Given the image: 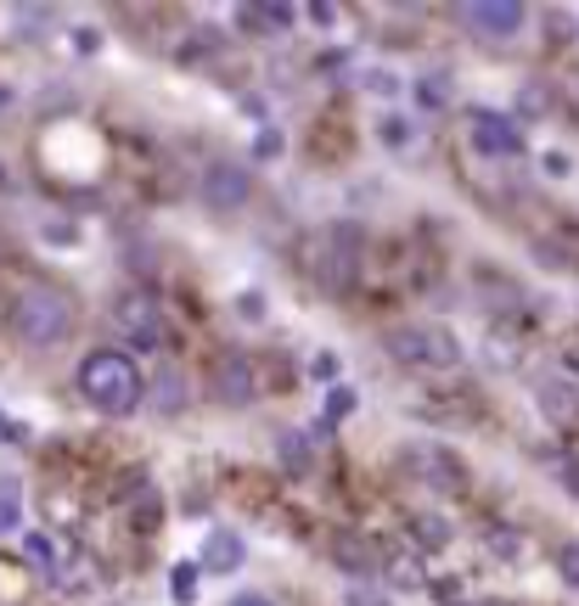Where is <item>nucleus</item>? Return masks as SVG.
Returning a JSON list of instances; mask_svg holds the SVG:
<instances>
[{
    "label": "nucleus",
    "instance_id": "obj_10",
    "mask_svg": "<svg viewBox=\"0 0 579 606\" xmlns=\"http://www.w3.org/2000/svg\"><path fill=\"white\" fill-rule=\"evenodd\" d=\"M253 393H260V382H253L248 354H219L214 359V399L231 404V411H242V404H253Z\"/></svg>",
    "mask_w": 579,
    "mask_h": 606
},
{
    "label": "nucleus",
    "instance_id": "obj_5",
    "mask_svg": "<svg viewBox=\"0 0 579 606\" xmlns=\"http://www.w3.org/2000/svg\"><path fill=\"white\" fill-rule=\"evenodd\" d=\"M405 466H411V478H416V483H428L433 494H456V489L467 483L462 455H456V450H444V444H428V438L405 450Z\"/></svg>",
    "mask_w": 579,
    "mask_h": 606
},
{
    "label": "nucleus",
    "instance_id": "obj_26",
    "mask_svg": "<svg viewBox=\"0 0 579 606\" xmlns=\"http://www.w3.org/2000/svg\"><path fill=\"white\" fill-rule=\"evenodd\" d=\"M540 168H545L552 180H568V175H574V157H568V152H545V157H540Z\"/></svg>",
    "mask_w": 579,
    "mask_h": 606
},
{
    "label": "nucleus",
    "instance_id": "obj_24",
    "mask_svg": "<svg viewBox=\"0 0 579 606\" xmlns=\"http://www.w3.org/2000/svg\"><path fill=\"white\" fill-rule=\"evenodd\" d=\"M557 572H563V584L579 590V545H563V551H557Z\"/></svg>",
    "mask_w": 579,
    "mask_h": 606
},
{
    "label": "nucleus",
    "instance_id": "obj_22",
    "mask_svg": "<svg viewBox=\"0 0 579 606\" xmlns=\"http://www.w3.org/2000/svg\"><path fill=\"white\" fill-rule=\"evenodd\" d=\"M28 561L51 567V561H56V539H46V533H28Z\"/></svg>",
    "mask_w": 579,
    "mask_h": 606
},
{
    "label": "nucleus",
    "instance_id": "obj_34",
    "mask_svg": "<svg viewBox=\"0 0 579 606\" xmlns=\"http://www.w3.org/2000/svg\"><path fill=\"white\" fill-rule=\"evenodd\" d=\"M557 478H563L568 494H579V460H563V466H557Z\"/></svg>",
    "mask_w": 579,
    "mask_h": 606
},
{
    "label": "nucleus",
    "instance_id": "obj_12",
    "mask_svg": "<svg viewBox=\"0 0 579 606\" xmlns=\"http://www.w3.org/2000/svg\"><path fill=\"white\" fill-rule=\"evenodd\" d=\"M242 556H248V545H242V533H231V528H214L209 539H203V572H237L242 567Z\"/></svg>",
    "mask_w": 579,
    "mask_h": 606
},
{
    "label": "nucleus",
    "instance_id": "obj_8",
    "mask_svg": "<svg viewBox=\"0 0 579 606\" xmlns=\"http://www.w3.org/2000/svg\"><path fill=\"white\" fill-rule=\"evenodd\" d=\"M524 7L518 0H467L462 7V23L478 34V40H512V34L524 28Z\"/></svg>",
    "mask_w": 579,
    "mask_h": 606
},
{
    "label": "nucleus",
    "instance_id": "obj_37",
    "mask_svg": "<svg viewBox=\"0 0 579 606\" xmlns=\"http://www.w3.org/2000/svg\"><path fill=\"white\" fill-rule=\"evenodd\" d=\"M484 606H506V601H484Z\"/></svg>",
    "mask_w": 579,
    "mask_h": 606
},
{
    "label": "nucleus",
    "instance_id": "obj_11",
    "mask_svg": "<svg viewBox=\"0 0 579 606\" xmlns=\"http://www.w3.org/2000/svg\"><path fill=\"white\" fill-rule=\"evenodd\" d=\"M327 551H332V561L349 572V579H372V572H377V551H372L366 533H349V528H343V533H332Z\"/></svg>",
    "mask_w": 579,
    "mask_h": 606
},
{
    "label": "nucleus",
    "instance_id": "obj_15",
    "mask_svg": "<svg viewBox=\"0 0 579 606\" xmlns=\"http://www.w3.org/2000/svg\"><path fill=\"white\" fill-rule=\"evenodd\" d=\"M276 455H281V466L293 471V478H310L315 455H310V432L304 427H281L276 432Z\"/></svg>",
    "mask_w": 579,
    "mask_h": 606
},
{
    "label": "nucleus",
    "instance_id": "obj_32",
    "mask_svg": "<svg viewBox=\"0 0 579 606\" xmlns=\"http://www.w3.org/2000/svg\"><path fill=\"white\" fill-rule=\"evenodd\" d=\"M490 551H501V556H518L524 545H518V533H490Z\"/></svg>",
    "mask_w": 579,
    "mask_h": 606
},
{
    "label": "nucleus",
    "instance_id": "obj_25",
    "mask_svg": "<svg viewBox=\"0 0 579 606\" xmlns=\"http://www.w3.org/2000/svg\"><path fill=\"white\" fill-rule=\"evenodd\" d=\"M237 315L242 320H265V292H237Z\"/></svg>",
    "mask_w": 579,
    "mask_h": 606
},
{
    "label": "nucleus",
    "instance_id": "obj_30",
    "mask_svg": "<svg viewBox=\"0 0 579 606\" xmlns=\"http://www.w3.org/2000/svg\"><path fill=\"white\" fill-rule=\"evenodd\" d=\"M310 377L320 382V377H338V354H315L310 359Z\"/></svg>",
    "mask_w": 579,
    "mask_h": 606
},
{
    "label": "nucleus",
    "instance_id": "obj_33",
    "mask_svg": "<svg viewBox=\"0 0 579 606\" xmlns=\"http://www.w3.org/2000/svg\"><path fill=\"white\" fill-rule=\"evenodd\" d=\"M74 236H79V230H74L68 219H56V225H46V242H74Z\"/></svg>",
    "mask_w": 579,
    "mask_h": 606
},
{
    "label": "nucleus",
    "instance_id": "obj_17",
    "mask_svg": "<svg viewBox=\"0 0 579 606\" xmlns=\"http://www.w3.org/2000/svg\"><path fill=\"white\" fill-rule=\"evenodd\" d=\"M23 517V483L17 478H0V528H12Z\"/></svg>",
    "mask_w": 579,
    "mask_h": 606
},
{
    "label": "nucleus",
    "instance_id": "obj_6",
    "mask_svg": "<svg viewBox=\"0 0 579 606\" xmlns=\"http://www.w3.org/2000/svg\"><path fill=\"white\" fill-rule=\"evenodd\" d=\"M467 129H473V152L478 157H518L524 152V129L512 113H490V108H473L467 113Z\"/></svg>",
    "mask_w": 579,
    "mask_h": 606
},
{
    "label": "nucleus",
    "instance_id": "obj_27",
    "mask_svg": "<svg viewBox=\"0 0 579 606\" xmlns=\"http://www.w3.org/2000/svg\"><path fill=\"white\" fill-rule=\"evenodd\" d=\"M281 129H260V141H253V157H281Z\"/></svg>",
    "mask_w": 579,
    "mask_h": 606
},
{
    "label": "nucleus",
    "instance_id": "obj_1",
    "mask_svg": "<svg viewBox=\"0 0 579 606\" xmlns=\"http://www.w3.org/2000/svg\"><path fill=\"white\" fill-rule=\"evenodd\" d=\"M79 393H85L90 411H102V416H130L136 404L147 399V382H141V370L124 359V354L96 349L79 365Z\"/></svg>",
    "mask_w": 579,
    "mask_h": 606
},
{
    "label": "nucleus",
    "instance_id": "obj_21",
    "mask_svg": "<svg viewBox=\"0 0 579 606\" xmlns=\"http://www.w3.org/2000/svg\"><path fill=\"white\" fill-rule=\"evenodd\" d=\"M349 411H355V393L338 382V388L327 393V421H338V416H349ZM327 421H320V427H327Z\"/></svg>",
    "mask_w": 579,
    "mask_h": 606
},
{
    "label": "nucleus",
    "instance_id": "obj_31",
    "mask_svg": "<svg viewBox=\"0 0 579 606\" xmlns=\"http://www.w3.org/2000/svg\"><path fill=\"white\" fill-rule=\"evenodd\" d=\"M366 85H372L377 96H394V90H400V79H389V74H382V67H372V74H366Z\"/></svg>",
    "mask_w": 579,
    "mask_h": 606
},
{
    "label": "nucleus",
    "instance_id": "obj_20",
    "mask_svg": "<svg viewBox=\"0 0 579 606\" xmlns=\"http://www.w3.org/2000/svg\"><path fill=\"white\" fill-rule=\"evenodd\" d=\"M343 606H394L382 590H372V584H349V595H343Z\"/></svg>",
    "mask_w": 579,
    "mask_h": 606
},
{
    "label": "nucleus",
    "instance_id": "obj_19",
    "mask_svg": "<svg viewBox=\"0 0 579 606\" xmlns=\"http://www.w3.org/2000/svg\"><path fill=\"white\" fill-rule=\"evenodd\" d=\"M416 101H423V108H428V113H439V108H444V101H450L444 79H423V85H416Z\"/></svg>",
    "mask_w": 579,
    "mask_h": 606
},
{
    "label": "nucleus",
    "instance_id": "obj_35",
    "mask_svg": "<svg viewBox=\"0 0 579 606\" xmlns=\"http://www.w3.org/2000/svg\"><path fill=\"white\" fill-rule=\"evenodd\" d=\"M518 108H529V113H540V108H545V90H540V85H529V90L518 96Z\"/></svg>",
    "mask_w": 579,
    "mask_h": 606
},
{
    "label": "nucleus",
    "instance_id": "obj_14",
    "mask_svg": "<svg viewBox=\"0 0 579 606\" xmlns=\"http://www.w3.org/2000/svg\"><path fill=\"white\" fill-rule=\"evenodd\" d=\"M147 404L158 416H180L186 411V370L180 365H164L158 377L147 382Z\"/></svg>",
    "mask_w": 579,
    "mask_h": 606
},
{
    "label": "nucleus",
    "instance_id": "obj_16",
    "mask_svg": "<svg viewBox=\"0 0 579 606\" xmlns=\"http://www.w3.org/2000/svg\"><path fill=\"white\" fill-rule=\"evenodd\" d=\"M198 572H203V561H175V572H169V595H175L180 606L198 601Z\"/></svg>",
    "mask_w": 579,
    "mask_h": 606
},
{
    "label": "nucleus",
    "instance_id": "obj_7",
    "mask_svg": "<svg viewBox=\"0 0 579 606\" xmlns=\"http://www.w3.org/2000/svg\"><path fill=\"white\" fill-rule=\"evenodd\" d=\"M113 320H118V331L130 337L136 349H164V315H158V303H152L147 292L118 298V303H113Z\"/></svg>",
    "mask_w": 579,
    "mask_h": 606
},
{
    "label": "nucleus",
    "instance_id": "obj_4",
    "mask_svg": "<svg viewBox=\"0 0 579 606\" xmlns=\"http://www.w3.org/2000/svg\"><path fill=\"white\" fill-rule=\"evenodd\" d=\"M389 354L405 359V365H423V370H456V365H462L456 331H444V326H433V320L394 326V331H389Z\"/></svg>",
    "mask_w": 579,
    "mask_h": 606
},
{
    "label": "nucleus",
    "instance_id": "obj_29",
    "mask_svg": "<svg viewBox=\"0 0 579 606\" xmlns=\"http://www.w3.org/2000/svg\"><path fill=\"white\" fill-rule=\"evenodd\" d=\"M23 438H28V427H23L17 416H7V411H0V444H23Z\"/></svg>",
    "mask_w": 579,
    "mask_h": 606
},
{
    "label": "nucleus",
    "instance_id": "obj_36",
    "mask_svg": "<svg viewBox=\"0 0 579 606\" xmlns=\"http://www.w3.org/2000/svg\"><path fill=\"white\" fill-rule=\"evenodd\" d=\"M231 606H270L265 595H242V601H231Z\"/></svg>",
    "mask_w": 579,
    "mask_h": 606
},
{
    "label": "nucleus",
    "instance_id": "obj_28",
    "mask_svg": "<svg viewBox=\"0 0 579 606\" xmlns=\"http://www.w3.org/2000/svg\"><path fill=\"white\" fill-rule=\"evenodd\" d=\"M394 584H411V590H423V584H428V572L416 567V561H394Z\"/></svg>",
    "mask_w": 579,
    "mask_h": 606
},
{
    "label": "nucleus",
    "instance_id": "obj_23",
    "mask_svg": "<svg viewBox=\"0 0 579 606\" xmlns=\"http://www.w3.org/2000/svg\"><path fill=\"white\" fill-rule=\"evenodd\" d=\"M377 135H382V141H389V147H405L416 129H411L405 118H382V124H377Z\"/></svg>",
    "mask_w": 579,
    "mask_h": 606
},
{
    "label": "nucleus",
    "instance_id": "obj_18",
    "mask_svg": "<svg viewBox=\"0 0 579 606\" xmlns=\"http://www.w3.org/2000/svg\"><path fill=\"white\" fill-rule=\"evenodd\" d=\"M416 522V533H423V545H450V528H444V517H411Z\"/></svg>",
    "mask_w": 579,
    "mask_h": 606
},
{
    "label": "nucleus",
    "instance_id": "obj_13",
    "mask_svg": "<svg viewBox=\"0 0 579 606\" xmlns=\"http://www.w3.org/2000/svg\"><path fill=\"white\" fill-rule=\"evenodd\" d=\"M534 404H540V416H545V421H574V416H579V388L563 382V377H540Z\"/></svg>",
    "mask_w": 579,
    "mask_h": 606
},
{
    "label": "nucleus",
    "instance_id": "obj_9",
    "mask_svg": "<svg viewBox=\"0 0 579 606\" xmlns=\"http://www.w3.org/2000/svg\"><path fill=\"white\" fill-rule=\"evenodd\" d=\"M248 191H253V175L242 163H231V157H219V163H209V175H203V202L209 209H242L248 202Z\"/></svg>",
    "mask_w": 579,
    "mask_h": 606
},
{
    "label": "nucleus",
    "instance_id": "obj_3",
    "mask_svg": "<svg viewBox=\"0 0 579 606\" xmlns=\"http://www.w3.org/2000/svg\"><path fill=\"white\" fill-rule=\"evenodd\" d=\"M361 264H366V230L361 225L338 219V225L320 230V242H315V281H320V292H332V298L355 292Z\"/></svg>",
    "mask_w": 579,
    "mask_h": 606
},
{
    "label": "nucleus",
    "instance_id": "obj_2",
    "mask_svg": "<svg viewBox=\"0 0 579 606\" xmlns=\"http://www.w3.org/2000/svg\"><path fill=\"white\" fill-rule=\"evenodd\" d=\"M68 331H74V303L56 287H28L12 303V337L23 349H56Z\"/></svg>",
    "mask_w": 579,
    "mask_h": 606
}]
</instances>
